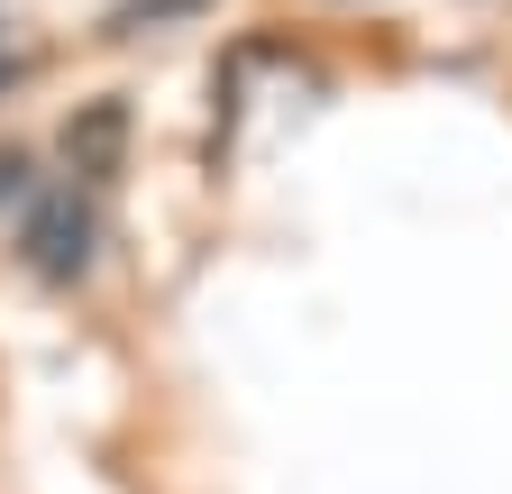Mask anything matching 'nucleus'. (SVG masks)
Here are the masks:
<instances>
[{
	"label": "nucleus",
	"instance_id": "f03ea898",
	"mask_svg": "<svg viewBox=\"0 0 512 494\" xmlns=\"http://www.w3.org/2000/svg\"><path fill=\"white\" fill-rule=\"evenodd\" d=\"M64 165H74L83 183H101V174L119 165V101H92L74 129H64Z\"/></svg>",
	"mask_w": 512,
	"mask_h": 494
},
{
	"label": "nucleus",
	"instance_id": "f257e3e1",
	"mask_svg": "<svg viewBox=\"0 0 512 494\" xmlns=\"http://www.w3.org/2000/svg\"><path fill=\"white\" fill-rule=\"evenodd\" d=\"M19 257H28L46 284H74V275L92 266V202L74 193V183H55V193L28 202V220H19Z\"/></svg>",
	"mask_w": 512,
	"mask_h": 494
}]
</instances>
